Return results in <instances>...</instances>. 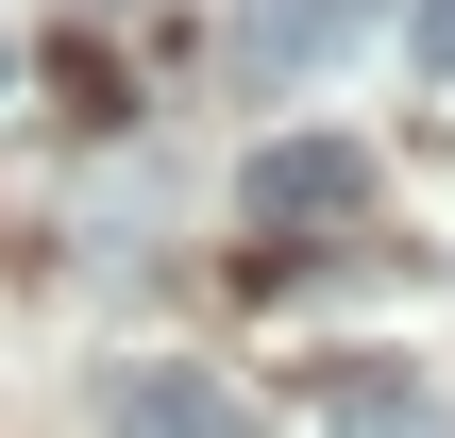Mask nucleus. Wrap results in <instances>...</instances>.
I'll list each match as a JSON object with an SVG mask.
<instances>
[{
	"label": "nucleus",
	"mask_w": 455,
	"mask_h": 438,
	"mask_svg": "<svg viewBox=\"0 0 455 438\" xmlns=\"http://www.w3.org/2000/svg\"><path fill=\"white\" fill-rule=\"evenodd\" d=\"M405 68H422V84L455 101V0H405Z\"/></svg>",
	"instance_id": "20e7f679"
},
{
	"label": "nucleus",
	"mask_w": 455,
	"mask_h": 438,
	"mask_svg": "<svg viewBox=\"0 0 455 438\" xmlns=\"http://www.w3.org/2000/svg\"><path fill=\"white\" fill-rule=\"evenodd\" d=\"M371 203V152L355 135H270L253 169H236V219L253 236H321V219H355Z\"/></svg>",
	"instance_id": "f257e3e1"
},
{
	"label": "nucleus",
	"mask_w": 455,
	"mask_h": 438,
	"mask_svg": "<svg viewBox=\"0 0 455 438\" xmlns=\"http://www.w3.org/2000/svg\"><path fill=\"white\" fill-rule=\"evenodd\" d=\"M371 17H388V0H236V68H253V84H304V68H338Z\"/></svg>",
	"instance_id": "f03ea898"
},
{
	"label": "nucleus",
	"mask_w": 455,
	"mask_h": 438,
	"mask_svg": "<svg viewBox=\"0 0 455 438\" xmlns=\"http://www.w3.org/2000/svg\"><path fill=\"white\" fill-rule=\"evenodd\" d=\"M118 438H270L236 388H186V371H118Z\"/></svg>",
	"instance_id": "7ed1b4c3"
}]
</instances>
